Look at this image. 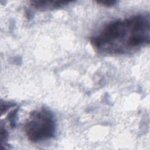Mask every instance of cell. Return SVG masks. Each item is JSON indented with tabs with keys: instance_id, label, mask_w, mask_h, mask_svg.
Instances as JSON below:
<instances>
[{
	"instance_id": "2",
	"label": "cell",
	"mask_w": 150,
	"mask_h": 150,
	"mask_svg": "<svg viewBox=\"0 0 150 150\" xmlns=\"http://www.w3.org/2000/svg\"><path fill=\"white\" fill-rule=\"evenodd\" d=\"M56 128L53 113L44 107L31 111L24 125V131L28 139L34 143L45 141L53 137Z\"/></svg>"
},
{
	"instance_id": "1",
	"label": "cell",
	"mask_w": 150,
	"mask_h": 150,
	"mask_svg": "<svg viewBox=\"0 0 150 150\" xmlns=\"http://www.w3.org/2000/svg\"><path fill=\"white\" fill-rule=\"evenodd\" d=\"M149 40V15L139 13L108 22L90 38V43L98 53L112 56L134 52Z\"/></svg>"
},
{
	"instance_id": "4",
	"label": "cell",
	"mask_w": 150,
	"mask_h": 150,
	"mask_svg": "<svg viewBox=\"0 0 150 150\" xmlns=\"http://www.w3.org/2000/svg\"><path fill=\"white\" fill-rule=\"evenodd\" d=\"M96 2L98 4H100L103 6L109 7L114 6L117 2L114 0H103V1H97Z\"/></svg>"
},
{
	"instance_id": "3",
	"label": "cell",
	"mask_w": 150,
	"mask_h": 150,
	"mask_svg": "<svg viewBox=\"0 0 150 150\" xmlns=\"http://www.w3.org/2000/svg\"><path fill=\"white\" fill-rule=\"evenodd\" d=\"M30 5L38 10H51L54 9L61 8L67 5L71 1H47V0H36L30 1Z\"/></svg>"
}]
</instances>
